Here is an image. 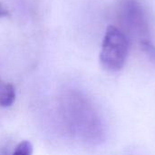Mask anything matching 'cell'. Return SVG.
Masks as SVG:
<instances>
[{
	"label": "cell",
	"instance_id": "obj_1",
	"mask_svg": "<svg viewBox=\"0 0 155 155\" xmlns=\"http://www.w3.org/2000/svg\"><path fill=\"white\" fill-rule=\"evenodd\" d=\"M129 40L126 34L114 25H109L105 31L101 53L100 62L108 71H120L127 59Z\"/></svg>",
	"mask_w": 155,
	"mask_h": 155
},
{
	"label": "cell",
	"instance_id": "obj_2",
	"mask_svg": "<svg viewBox=\"0 0 155 155\" xmlns=\"http://www.w3.org/2000/svg\"><path fill=\"white\" fill-rule=\"evenodd\" d=\"M118 20L127 34L138 42L150 39L149 20L139 0H121L117 7Z\"/></svg>",
	"mask_w": 155,
	"mask_h": 155
},
{
	"label": "cell",
	"instance_id": "obj_3",
	"mask_svg": "<svg viewBox=\"0 0 155 155\" xmlns=\"http://www.w3.org/2000/svg\"><path fill=\"white\" fill-rule=\"evenodd\" d=\"M15 101V87L0 77V106L9 107Z\"/></svg>",
	"mask_w": 155,
	"mask_h": 155
},
{
	"label": "cell",
	"instance_id": "obj_4",
	"mask_svg": "<svg viewBox=\"0 0 155 155\" xmlns=\"http://www.w3.org/2000/svg\"><path fill=\"white\" fill-rule=\"evenodd\" d=\"M140 47L148 59L155 64V45L151 39H144L139 42Z\"/></svg>",
	"mask_w": 155,
	"mask_h": 155
},
{
	"label": "cell",
	"instance_id": "obj_5",
	"mask_svg": "<svg viewBox=\"0 0 155 155\" xmlns=\"http://www.w3.org/2000/svg\"><path fill=\"white\" fill-rule=\"evenodd\" d=\"M33 144L29 141L20 142L15 148L12 155H32L33 154Z\"/></svg>",
	"mask_w": 155,
	"mask_h": 155
},
{
	"label": "cell",
	"instance_id": "obj_6",
	"mask_svg": "<svg viewBox=\"0 0 155 155\" xmlns=\"http://www.w3.org/2000/svg\"><path fill=\"white\" fill-rule=\"evenodd\" d=\"M8 15V11L6 10V8L0 3V17L1 16H5Z\"/></svg>",
	"mask_w": 155,
	"mask_h": 155
}]
</instances>
